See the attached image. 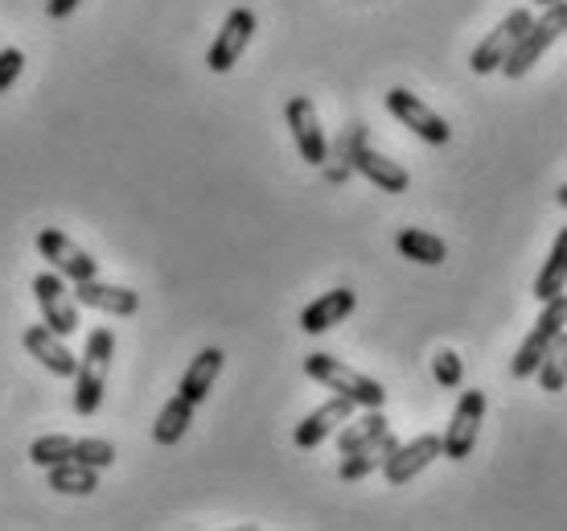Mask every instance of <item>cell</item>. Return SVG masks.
<instances>
[{"label":"cell","instance_id":"1","mask_svg":"<svg viewBox=\"0 0 567 531\" xmlns=\"http://www.w3.org/2000/svg\"><path fill=\"white\" fill-rule=\"evenodd\" d=\"M115 334L107 326H95L86 334V350L79 355V371H74V412L79 417H95L107 388V367H112Z\"/></svg>","mask_w":567,"mask_h":531},{"label":"cell","instance_id":"2","mask_svg":"<svg viewBox=\"0 0 567 531\" xmlns=\"http://www.w3.org/2000/svg\"><path fill=\"white\" fill-rule=\"evenodd\" d=\"M305 375L317 379V384H326L329 391L346 396V400H354L358 408H383L386 404V391L379 379H370V375L346 367V362L333 359V355H309V359H305Z\"/></svg>","mask_w":567,"mask_h":531},{"label":"cell","instance_id":"3","mask_svg":"<svg viewBox=\"0 0 567 531\" xmlns=\"http://www.w3.org/2000/svg\"><path fill=\"white\" fill-rule=\"evenodd\" d=\"M564 29H567V0H555V4H547V13H543L539 21L526 25V33L511 50V58L502 62V74H506V79H526V74L535 71V62L551 50L555 38H559Z\"/></svg>","mask_w":567,"mask_h":531},{"label":"cell","instance_id":"4","mask_svg":"<svg viewBox=\"0 0 567 531\" xmlns=\"http://www.w3.org/2000/svg\"><path fill=\"white\" fill-rule=\"evenodd\" d=\"M564 330H567V288L555 293L551 302H543V314H539V321H535V330L526 334L523 346H518V355H514V362H511L514 379H535L543 355H547V346Z\"/></svg>","mask_w":567,"mask_h":531},{"label":"cell","instance_id":"5","mask_svg":"<svg viewBox=\"0 0 567 531\" xmlns=\"http://www.w3.org/2000/svg\"><path fill=\"white\" fill-rule=\"evenodd\" d=\"M482 420H485V391H461V400L453 408V420H449V429L440 437V446H444V458L449 461H465L477 446V432H482Z\"/></svg>","mask_w":567,"mask_h":531},{"label":"cell","instance_id":"6","mask_svg":"<svg viewBox=\"0 0 567 531\" xmlns=\"http://www.w3.org/2000/svg\"><path fill=\"white\" fill-rule=\"evenodd\" d=\"M530 21H535V17H530V9H514V13L502 17V21H497L489 33H485V42L473 50V58H468L473 74L502 71V62L511 58V50L518 45V38L526 33V25H530Z\"/></svg>","mask_w":567,"mask_h":531},{"label":"cell","instance_id":"7","mask_svg":"<svg viewBox=\"0 0 567 531\" xmlns=\"http://www.w3.org/2000/svg\"><path fill=\"white\" fill-rule=\"evenodd\" d=\"M386 112L395 115L399 124H408V129L427 144H449L453 129H449V120L440 112H432L420 95H412L408 86H395V91H386Z\"/></svg>","mask_w":567,"mask_h":531},{"label":"cell","instance_id":"8","mask_svg":"<svg viewBox=\"0 0 567 531\" xmlns=\"http://www.w3.org/2000/svg\"><path fill=\"white\" fill-rule=\"evenodd\" d=\"M33 297H38V309H42V321L50 326L54 334L62 338H71L79 330V302H74V293L66 288V280L58 273H42L33 276Z\"/></svg>","mask_w":567,"mask_h":531},{"label":"cell","instance_id":"9","mask_svg":"<svg viewBox=\"0 0 567 531\" xmlns=\"http://www.w3.org/2000/svg\"><path fill=\"white\" fill-rule=\"evenodd\" d=\"M38 252H42V259H50V264H54V273L66 276L71 285L100 276V259H91L83 247L74 244V239H66V231L45 227L42 235H38Z\"/></svg>","mask_w":567,"mask_h":531},{"label":"cell","instance_id":"10","mask_svg":"<svg viewBox=\"0 0 567 531\" xmlns=\"http://www.w3.org/2000/svg\"><path fill=\"white\" fill-rule=\"evenodd\" d=\"M284 120H288V129H292V141H297V153L309 165H326L329 157V141L326 132H321V120H317V108L312 100L305 95H292L288 108H284Z\"/></svg>","mask_w":567,"mask_h":531},{"label":"cell","instance_id":"11","mask_svg":"<svg viewBox=\"0 0 567 531\" xmlns=\"http://www.w3.org/2000/svg\"><path fill=\"white\" fill-rule=\"evenodd\" d=\"M251 38H256V13H251V9H235V13L223 21V29H218V38H214V45H210V54H206L210 71L227 74L243 58V50L251 45Z\"/></svg>","mask_w":567,"mask_h":531},{"label":"cell","instance_id":"12","mask_svg":"<svg viewBox=\"0 0 567 531\" xmlns=\"http://www.w3.org/2000/svg\"><path fill=\"white\" fill-rule=\"evenodd\" d=\"M436 458H444V446H440L436 432H424V437H415L408 446H395V453L383 461V474L391 487H408V482H412L415 474H424Z\"/></svg>","mask_w":567,"mask_h":531},{"label":"cell","instance_id":"13","mask_svg":"<svg viewBox=\"0 0 567 531\" xmlns=\"http://www.w3.org/2000/svg\"><path fill=\"white\" fill-rule=\"evenodd\" d=\"M350 165H354L362 177H370L379 190H386V194H403V190L412 186V177H408V170L399 165V161L383 157V153H374L367 144V132H358L354 149H350Z\"/></svg>","mask_w":567,"mask_h":531},{"label":"cell","instance_id":"14","mask_svg":"<svg viewBox=\"0 0 567 531\" xmlns=\"http://www.w3.org/2000/svg\"><path fill=\"white\" fill-rule=\"evenodd\" d=\"M21 343H25V350L42 362L45 371L62 375V379H74V371H79V355H74L71 346H66V338L50 330L45 321L42 326H29V330L21 334Z\"/></svg>","mask_w":567,"mask_h":531},{"label":"cell","instance_id":"15","mask_svg":"<svg viewBox=\"0 0 567 531\" xmlns=\"http://www.w3.org/2000/svg\"><path fill=\"white\" fill-rule=\"evenodd\" d=\"M71 293L79 305L100 309V314H112V317H132L136 309H141V293H132V288H124V285H107V280H100V276L79 280Z\"/></svg>","mask_w":567,"mask_h":531},{"label":"cell","instance_id":"16","mask_svg":"<svg viewBox=\"0 0 567 531\" xmlns=\"http://www.w3.org/2000/svg\"><path fill=\"white\" fill-rule=\"evenodd\" d=\"M354 400H346V396H333L329 404H321L317 412H309V417L300 420L297 432H292V441H297V449H317L321 441H329V432H338L346 420L354 417Z\"/></svg>","mask_w":567,"mask_h":531},{"label":"cell","instance_id":"17","mask_svg":"<svg viewBox=\"0 0 567 531\" xmlns=\"http://www.w3.org/2000/svg\"><path fill=\"white\" fill-rule=\"evenodd\" d=\"M354 288H329V293H321L312 305H305V314H300V330L305 334H326L333 330V326H341L346 317L354 314Z\"/></svg>","mask_w":567,"mask_h":531},{"label":"cell","instance_id":"18","mask_svg":"<svg viewBox=\"0 0 567 531\" xmlns=\"http://www.w3.org/2000/svg\"><path fill=\"white\" fill-rule=\"evenodd\" d=\"M395 437H391V429L383 432V437H374L370 446H362V449H354V453H346L341 458V470H338V478L341 482H362V478H370L374 470H383V461L395 453Z\"/></svg>","mask_w":567,"mask_h":531},{"label":"cell","instance_id":"19","mask_svg":"<svg viewBox=\"0 0 567 531\" xmlns=\"http://www.w3.org/2000/svg\"><path fill=\"white\" fill-rule=\"evenodd\" d=\"M223 362H227V355L218 350V346H206V350H198V359L189 362V371L182 375V396L189 404H202L206 396H210L214 379H218V371H223Z\"/></svg>","mask_w":567,"mask_h":531},{"label":"cell","instance_id":"20","mask_svg":"<svg viewBox=\"0 0 567 531\" xmlns=\"http://www.w3.org/2000/svg\"><path fill=\"white\" fill-rule=\"evenodd\" d=\"M45 482H50V490H58V494H91V490H100V470L66 458V461L45 466Z\"/></svg>","mask_w":567,"mask_h":531},{"label":"cell","instance_id":"21","mask_svg":"<svg viewBox=\"0 0 567 531\" xmlns=\"http://www.w3.org/2000/svg\"><path fill=\"white\" fill-rule=\"evenodd\" d=\"M395 247H399V256L403 259H412V264H427V268H436V264L449 259L444 239L432 235V231H424V227H403L395 235Z\"/></svg>","mask_w":567,"mask_h":531},{"label":"cell","instance_id":"22","mask_svg":"<svg viewBox=\"0 0 567 531\" xmlns=\"http://www.w3.org/2000/svg\"><path fill=\"white\" fill-rule=\"evenodd\" d=\"M564 288H567V227L555 235L547 264L535 276V302H551L555 293H564Z\"/></svg>","mask_w":567,"mask_h":531},{"label":"cell","instance_id":"23","mask_svg":"<svg viewBox=\"0 0 567 531\" xmlns=\"http://www.w3.org/2000/svg\"><path fill=\"white\" fill-rule=\"evenodd\" d=\"M386 432V417H383V408H362V417H350L346 425L338 429V449H341V458L346 453H354V449L370 446L374 437H383Z\"/></svg>","mask_w":567,"mask_h":531},{"label":"cell","instance_id":"24","mask_svg":"<svg viewBox=\"0 0 567 531\" xmlns=\"http://www.w3.org/2000/svg\"><path fill=\"white\" fill-rule=\"evenodd\" d=\"M194 408H198V404H189L182 391H177V396L161 408V417H156V425H153L156 446H177L185 432H189V425H194Z\"/></svg>","mask_w":567,"mask_h":531},{"label":"cell","instance_id":"25","mask_svg":"<svg viewBox=\"0 0 567 531\" xmlns=\"http://www.w3.org/2000/svg\"><path fill=\"white\" fill-rule=\"evenodd\" d=\"M539 388L543 391H564L567 388V330L547 346V355L539 362Z\"/></svg>","mask_w":567,"mask_h":531},{"label":"cell","instance_id":"26","mask_svg":"<svg viewBox=\"0 0 567 531\" xmlns=\"http://www.w3.org/2000/svg\"><path fill=\"white\" fill-rule=\"evenodd\" d=\"M74 449V437H62V432H50V437H38L33 446H29V461L33 466H54V461H66Z\"/></svg>","mask_w":567,"mask_h":531},{"label":"cell","instance_id":"27","mask_svg":"<svg viewBox=\"0 0 567 531\" xmlns=\"http://www.w3.org/2000/svg\"><path fill=\"white\" fill-rule=\"evenodd\" d=\"M71 458L83 461V466H95V470H107L115 461V446L112 441H100V437H83V441H74Z\"/></svg>","mask_w":567,"mask_h":531},{"label":"cell","instance_id":"28","mask_svg":"<svg viewBox=\"0 0 567 531\" xmlns=\"http://www.w3.org/2000/svg\"><path fill=\"white\" fill-rule=\"evenodd\" d=\"M432 375H436L440 388H461V379H465V362L456 350H440L436 359H432Z\"/></svg>","mask_w":567,"mask_h":531},{"label":"cell","instance_id":"29","mask_svg":"<svg viewBox=\"0 0 567 531\" xmlns=\"http://www.w3.org/2000/svg\"><path fill=\"white\" fill-rule=\"evenodd\" d=\"M21 71H25V54L21 50H0V95L21 79Z\"/></svg>","mask_w":567,"mask_h":531},{"label":"cell","instance_id":"30","mask_svg":"<svg viewBox=\"0 0 567 531\" xmlns=\"http://www.w3.org/2000/svg\"><path fill=\"white\" fill-rule=\"evenodd\" d=\"M74 9H79V0H50V4H45V13L54 17V21H66Z\"/></svg>","mask_w":567,"mask_h":531},{"label":"cell","instance_id":"31","mask_svg":"<svg viewBox=\"0 0 567 531\" xmlns=\"http://www.w3.org/2000/svg\"><path fill=\"white\" fill-rule=\"evenodd\" d=\"M555 202H559V206H564V211H567V182H564V186H559V190H555Z\"/></svg>","mask_w":567,"mask_h":531},{"label":"cell","instance_id":"32","mask_svg":"<svg viewBox=\"0 0 567 531\" xmlns=\"http://www.w3.org/2000/svg\"><path fill=\"white\" fill-rule=\"evenodd\" d=\"M535 4H543V9H547V4H555V0H535Z\"/></svg>","mask_w":567,"mask_h":531},{"label":"cell","instance_id":"33","mask_svg":"<svg viewBox=\"0 0 567 531\" xmlns=\"http://www.w3.org/2000/svg\"><path fill=\"white\" fill-rule=\"evenodd\" d=\"M564 33H567V29H564Z\"/></svg>","mask_w":567,"mask_h":531}]
</instances>
